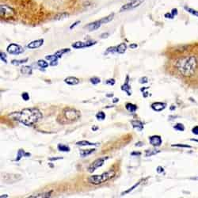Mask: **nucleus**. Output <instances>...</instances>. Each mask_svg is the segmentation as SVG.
I'll return each instance as SVG.
<instances>
[{
  "label": "nucleus",
  "mask_w": 198,
  "mask_h": 198,
  "mask_svg": "<svg viewBox=\"0 0 198 198\" xmlns=\"http://www.w3.org/2000/svg\"><path fill=\"white\" fill-rule=\"evenodd\" d=\"M175 66L181 75L194 78L198 75V56L185 55L176 62Z\"/></svg>",
  "instance_id": "f257e3e1"
},
{
  "label": "nucleus",
  "mask_w": 198,
  "mask_h": 198,
  "mask_svg": "<svg viewBox=\"0 0 198 198\" xmlns=\"http://www.w3.org/2000/svg\"><path fill=\"white\" fill-rule=\"evenodd\" d=\"M10 117L14 121H19L25 125L31 126L42 119L43 115L38 109L30 108V109H25L20 112H14L11 113Z\"/></svg>",
  "instance_id": "f03ea898"
},
{
  "label": "nucleus",
  "mask_w": 198,
  "mask_h": 198,
  "mask_svg": "<svg viewBox=\"0 0 198 198\" xmlns=\"http://www.w3.org/2000/svg\"><path fill=\"white\" fill-rule=\"evenodd\" d=\"M115 172L114 171H108V172L103 173L102 174L100 175H93L88 178V182L93 185H99L103 182L109 181L111 178H113L115 176Z\"/></svg>",
  "instance_id": "7ed1b4c3"
},
{
  "label": "nucleus",
  "mask_w": 198,
  "mask_h": 198,
  "mask_svg": "<svg viewBox=\"0 0 198 198\" xmlns=\"http://www.w3.org/2000/svg\"><path fill=\"white\" fill-rule=\"evenodd\" d=\"M65 119L69 121V122L75 121L80 117V113L79 111H77L75 109H70V108H67L63 112Z\"/></svg>",
  "instance_id": "20e7f679"
},
{
  "label": "nucleus",
  "mask_w": 198,
  "mask_h": 198,
  "mask_svg": "<svg viewBox=\"0 0 198 198\" xmlns=\"http://www.w3.org/2000/svg\"><path fill=\"white\" fill-rule=\"evenodd\" d=\"M144 2V0H132V2L129 3H127L126 5H124L123 7L121 8L120 11L121 12H124V11H128L133 10V9L137 8L139 6H140L141 3H143Z\"/></svg>",
  "instance_id": "39448f33"
},
{
  "label": "nucleus",
  "mask_w": 198,
  "mask_h": 198,
  "mask_svg": "<svg viewBox=\"0 0 198 198\" xmlns=\"http://www.w3.org/2000/svg\"><path fill=\"white\" fill-rule=\"evenodd\" d=\"M7 51L8 53L12 55H19L24 52V49L17 44H11L7 47Z\"/></svg>",
  "instance_id": "423d86ee"
},
{
  "label": "nucleus",
  "mask_w": 198,
  "mask_h": 198,
  "mask_svg": "<svg viewBox=\"0 0 198 198\" xmlns=\"http://www.w3.org/2000/svg\"><path fill=\"white\" fill-rule=\"evenodd\" d=\"M105 158H101V159H96L93 163L89 166V168H88V171L90 173H93L94 171H96L97 169L101 167V166H102L103 164L105 162Z\"/></svg>",
  "instance_id": "0eeeda50"
},
{
  "label": "nucleus",
  "mask_w": 198,
  "mask_h": 198,
  "mask_svg": "<svg viewBox=\"0 0 198 198\" xmlns=\"http://www.w3.org/2000/svg\"><path fill=\"white\" fill-rule=\"evenodd\" d=\"M96 41H86V42H82V41H77V42L72 44V47L74 49H83L93 46L96 44Z\"/></svg>",
  "instance_id": "6e6552de"
},
{
  "label": "nucleus",
  "mask_w": 198,
  "mask_h": 198,
  "mask_svg": "<svg viewBox=\"0 0 198 198\" xmlns=\"http://www.w3.org/2000/svg\"><path fill=\"white\" fill-rule=\"evenodd\" d=\"M1 16H3V17H7V16H11V14H14V10L11 7H10L9 6H7L5 4H2L1 7Z\"/></svg>",
  "instance_id": "1a4fd4ad"
},
{
  "label": "nucleus",
  "mask_w": 198,
  "mask_h": 198,
  "mask_svg": "<svg viewBox=\"0 0 198 198\" xmlns=\"http://www.w3.org/2000/svg\"><path fill=\"white\" fill-rule=\"evenodd\" d=\"M149 142L154 147H159L162 144V138L159 136H151L149 137Z\"/></svg>",
  "instance_id": "9d476101"
},
{
  "label": "nucleus",
  "mask_w": 198,
  "mask_h": 198,
  "mask_svg": "<svg viewBox=\"0 0 198 198\" xmlns=\"http://www.w3.org/2000/svg\"><path fill=\"white\" fill-rule=\"evenodd\" d=\"M44 44V39H39V40H36L32 42H30L29 45H27V47L30 49H38L43 45Z\"/></svg>",
  "instance_id": "9b49d317"
},
{
  "label": "nucleus",
  "mask_w": 198,
  "mask_h": 198,
  "mask_svg": "<svg viewBox=\"0 0 198 198\" xmlns=\"http://www.w3.org/2000/svg\"><path fill=\"white\" fill-rule=\"evenodd\" d=\"M102 25V24L100 20H98V21H95L94 22H92V23H90L86 27L87 28L89 31H94V30H97L98 29H99Z\"/></svg>",
  "instance_id": "f8f14e48"
},
{
  "label": "nucleus",
  "mask_w": 198,
  "mask_h": 198,
  "mask_svg": "<svg viewBox=\"0 0 198 198\" xmlns=\"http://www.w3.org/2000/svg\"><path fill=\"white\" fill-rule=\"evenodd\" d=\"M166 107V104L164 102H155L151 105V108L155 111L157 112H160V111L163 110Z\"/></svg>",
  "instance_id": "ddd939ff"
},
{
  "label": "nucleus",
  "mask_w": 198,
  "mask_h": 198,
  "mask_svg": "<svg viewBox=\"0 0 198 198\" xmlns=\"http://www.w3.org/2000/svg\"><path fill=\"white\" fill-rule=\"evenodd\" d=\"M64 82L68 84V85H77L79 83V79L75 78V77H68L66 79H64Z\"/></svg>",
  "instance_id": "4468645a"
},
{
  "label": "nucleus",
  "mask_w": 198,
  "mask_h": 198,
  "mask_svg": "<svg viewBox=\"0 0 198 198\" xmlns=\"http://www.w3.org/2000/svg\"><path fill=\"white\" fill-rule=\"evenodd\" d=\"M121 90L125 91L127 93L128 95H131L132 94V92H131V86L128 84V76L126 77V81L125 83H124V85L121 86Z\"/></svg>",
  "instance_id": "2eb2a0df"
},
{
  "label": "nucleus",
  "mask_w": 198,
  "mask_h": 198,
  "mask_svg": "<svg viewBox=\"0 0 198 198\" xmlns=\"http://www.w3.org/2000/svg\"><path fill=\"white\" fill-rule=\"evenodd\" d=\"M131 124H132L133 128H137L139 131H142V130L143 129V124L141 121H137V120H136V121H132Z\"/></svg>",
  "instance_id": "dca6fc26"
},
{
  "label": "nucleus",
  "mask_w": 198,
  "mask_h": 198,
  "mask_svg": "<svg viewBox=\"0 0 198 198\" xmlns=\"http://www.w3.org/2000/svg\"><path fill=\"white\" fill-rule=\"evenodd\" d=\"M116 48H117V53L123 54L125 52L126 49H127V45H126L125 43H121L118 46H116Z\"/></svg>",
  "instance_id": "f3484780"
},
{
  "label": "nucleus",
  "mask_w": 198,
  "mask_h": 198,
  "mask_svg": "<svg viewBox=\"0 0 198 198\" xmlns=\"http://www.w3.org/2000/svg\"><path fill=\"white\" fill-rule=\"evenodd\" d=\"M31 156L30 153H26L24 151V150H19L18 152H17V158L15 159V161H19L21 159V157H30Z\"/></svg>",
  "instance_id": "a211bd4d"
},
{
  "label": "nucleus",
  "mask_w": 198,
  "mask_h": 198,
  "mask_svg": "<svg viewBox=\"0 0 198 198\" xmlns=\"http://www.w3.org/2000/svg\"><path fill=\"white\" fill-rule=\"evenodd\" d=\"M52 193V191L48 192V193H36L34 195H32V196H30L29 197H50L51 196V194Z\"/></svg>",
  "instance_id": "6ab92c4d"
},
{
  "label": "nucleus",
  "mask_w": 198,
  "mask_h": 198,
  "mask_svg": "<svg viewBox=\"0 0 198 198\" xmlns=\"http://www.w3.org/2000/svg\"><path fill=\"white\" fill-rule=\"evenodd\" d=\"M95 149H88V150H81L80 151V156L81 157L85 158L89 156L90 155H91L92 153H94V151H95Z\"/></svg>",
  "instance_id": "aec40b11"
},
{
  "label": "nucleus",
  "mask_w": 198,
  "mask_h": 198,
  "mask_svg": "<svg viewBox=\"0 0 198 198\" xmlns=\"http://www.w3.org/2000/svg\"><path fill=\"white\" fill-rule=\"evenodd\" d=\"M20 71H21L22 74H24V75H32L33 73L32 68H31V67L30 66L22 67L21 70H20Z\"/></svg>",
  "instance_id": "412c9836"
},
{
  "label": "nucleus",
  "mask_w": 198,
  "mask_h": 198,
  "mask_svg": "<svg viewBox=\"0 0 198 198\" xmlns=\"http://www.w3.org/2000/svg\"><path fill=\"white\" fill-rule=\"evenodd\" d=\"M125 108L128 112H130V113H134V112H136L137 109V105L134 104H132V103H127V104L125 105Z\"/></svg>",
  "instance_id": "4be33fe9"
},
{
  "label": "nucleus",
  "mask_w": 198,
  "mask_h": 198,
  "mask_svg": "<svg viewBox=\"0 0 198 198\" xmlns=\"http://www.w3.org/2000/svg\"><path fill=\"white\" fill-rule=\"evenodd\" d=\"M69 16L68 13H66V12H63V13L58 14L54 17V20H56V21H59V20H63L64 18H66Z\"/></svg>",
  "instance_id": "5701e85b"
},
{
  "label": "nucleus",
  "mask_w": 198,
  "mask_h": 198,
  "mask_svg": "<svg viewBox=\"0 0 198 198\" xmlns=\"http://www.w3.org/2000/svg\"><path fill=\"white\" fill-rule=\"evenodd\" d=\"M177 14H178V10L176 8H174V9H172V11H171V13L166 14H165V17H166V18H171V19H172V18H174L175 16H177Z\"/></svg>",
  "instance_id": "b1692460"
},
{
  "label": "nucleus",
  "mask_w": 198,
  "mask_h": 198,
  "mask_svg": "<svg viewBox=\"0 0 198 198\" xmlns=\"http://www.w3.org/2000/svg\"><path fill=\"white\" fill-rule=\"evenodd\" d=\"M113 17H114V14L113 13L109 14V16H107V17H103V18L100 19V21L101 22H102V24H106L108 23V22H109V21H112V20L113 19Z\"/></svg>",
  "instance_id": "393cba45"
},
{
  "label": "nucleus",
  "mask_w": 198,
  "mask_h": 198,
  "mask_svg": "<svg viewBox=\"0 0 198 198\" xmlns=\"http://www.w3.org/2000/svg\"><path fill=\"white\" fill-rule=\"evenodd\" d=\"M76 144L79 145V146H96V145H98V143H90V142L87 140H82L77 142Z\"/></svg>",
  "instance_id": "a878e982"
},
{
  "label": "nucleus",
  "mask_w": 198,
  "mask_h": 198,
  "mask_svg": "<svg viewBox=\"0 0 198 198\" xmlns=\"http://www.w3.org/2000/svg\"><path fill=\"white\" fill-rule=\"evenodd\" d=\"M70 52V49H60V50H59V51H57L56 52H55V55H56L58 58H61L62 56H63V55H64V54L67 53V52Z\"/></svg>",
  "instance_id": "bb28decb"
},
{
  "label": "nucleus",
  "mask_w": 198,
  "mask_h": 198,
  "mask_svg": "<svg viewBox=\"0 0 198 198\" xmlns=\"http://www.w3.org/2000/svg\"><path fill=\"white\" fill-rule=\"evenodd\" d=\"M57 148L59 151H63V152H68V151H70V147L64 144H58Z\"/></svg>",
  "instance_id": "cd10ccee"
},
{
  "label": "nucleus",
  "mask_w": 198,
  "mask_h": 198,
  "mask_svg": "<svg viewBox=\"0 0 198 198\" xmlns=\"http://www.w3.org/2000/svg\"><path fill=\"white\" fill-rule=\"evenodd\" d=\"M184 9H185V11H187L188 13L194 15V16H196V17H198V11H196V10H194V9H193V8H190V7H184Z\"/></svg>",
  "instance_id": "c85d7f7f"
},
{
  "label": "nucleus",
  "mask_w": 198,
  "mask_h": 198,
  "mask_svg": "<svg viewBox=\"0 0 198 198\" xmlns=\"http://www.w3.org/2000/svg\"><path fill=\"white\" fill-rule=\"evenodd\" d=\"M27 61H28V58H26L25 60H13L11 61V64H13V65H16V66H17V65H20V64H25V63H26Z\"/></svg>",
  "instance_id": "c756f323"
},
{
  "label": "nucleus",
  "mask_w": 198,
  "mask_h": 198,
  "mask_svg": "<svg viewBox=\"0 0 198 198\" xmlns=\"http://www.w3.org/2000/svg\"><path fill=\"white\" fill-rule=\"evenodd\" d=\"M37 64H38V66L40 67V68H46L49 67V64H48V62L45 61V60H38V62H37Z\"/></svg>",
  "instance_id": "7c9ffc66"
},
{
  "label": "nucleus",
  "mask_w": 198,
  "mask_h": 198,
  "mask_svg": "<svg viewBox=\"0 0 198 198\" xmlns=\"http://www.w3.org/2000/svg\"><path fill=\"white\" fill-rule=\"evenodd\" d=\"M159 152V150H147L146 151V157H150L151 156L156 155Z\"/></svg>",
  "instance_id": "2f4dec72"
},
{
  "label": "nucleus",
  "mask_w": 198,
  "mask_h": 198,
  "mask_svg": "<svg viewBox=\"0 0 198 198\" xmlns=\"http://www.w3.org/2000/svg\"><path fill=\"white\" fill-rule=\"evenodd\" d=\"M96 118L99 121H103V120L105 119V114L103 112H98L97 114H96Z\"/></svg>",
  "instance_id": "473e14b6"
},
{
  "label": "nucleus",
  "mask_w": 198,
  "mask_h": 198,
  "mask_svg": "<svg viewBox=\"0 0 198 198\" xmlns=\"http://www.w3.org/2000/svg\"><path fill=\"white\" fill-rule=\"evenodd\" d=\"M174 128L175 130H177V131H179V132H182V131L185 130V127H184L183 124L180 123L177 124L176 125L174 126Z\"/></svg>",
  "instance_id": "72a5a7b5"
},
{
  "label": "nucleus",
  "mask_w": 198,
  "mask_h": 198,
  "mask_svg": "<svg viewBox=\"0 0 198 198\" xmlns=\"http://www.w3.org/2000/svg\"><path fill=\"white\" fill-rule=\"evenodd\" d=\"M140 181H139L138 183H137V184H136V185H133V186H132V187H131V188H130L129 190H126L125 192H124V193H121V195H122V196H124V195H125V194L128 193H129V192L132 191V190H134L135 188H137V186H138V185H140Z\"/></svg>",
  "instance_id": "f704fd0d"
},
{
  "label": "nucleus",
  "mask_w": 198,
  "mask_h": 198,
  "mask_svg": "<svg viewBox=\"0 0 198 198\" xmlns=\"http://www.w3.org/2000/svg\"><path fill=\"white\" fill-rule=\"evenodd\" d=\"M90 83H91L92 84L96 85V84H98V83H100L101 80L99 78H98V77H93V78H91V79H90Z\"/></svg>",
  "instance_id": "c9c22d12"
},
{
  "label": "nucleus",
  "mask_w": 198,
  "mask_h": 198,
  "mask_svg": "<svg viewBox=\"0 0 198 198\" xmlns=\"http://www.w3.org/2000/svg\"><path fill=\"white\" fill-rule=\"evenodd\" d=\"M45 59L48 60H50V61H54V60H58V59L59 58L56 56V55L54 54V55H47L46 57H45Z\"/></svg>",
  "instance_id": "e433bc0d"
},
{
  "label": "nucleus",
  "mask_w": 198,
  "mask_h": 198,
  "mask_svg": "<svg viewBox=\"0 0 198 198\" xmlns=\"http://www.w3.org/2000/svg\"><path fill=\"white\" fill-rule=\"evenodd\" d=\"M0 58H1V60H2V61H3L4 63H6V64H7V55H6L4 52H0Z\"/></svg>",
  "instance_id": "4c0bfd02"
},
{
  "label": "nucleus",
  "mask_w": 198,
  "mask_h": 198,
  "mask_svg": "<svg viewBox=\"0 0 198 198\" xmlns=\"http://www.w3.org/2000/svg\"><path fill=\"white\" fill-rule=\"evenodd\" d=\"M21 97H22V99H23L24 101L30 100V95H29V94L26 93V92H24V93H22V94H21Z\"/></svg>",
  "instance_id": "58836bf2"
},
{
  "label": "nucleus",
  "mask_w": 198,
  "mask_h": 198,
  "mask_svg": "<svg viewBox=\"0 0 198 198\" xmlns=\"http://www.w3.org/2000/svg\"><path fill=\"white\" fill-rule=\"evenodd\" d=\"M172 147H188V148H190V147H191V146H190V145H187V144H179V143H178V144H172Z\"/></svg>",
  "instance_id": "ea45409f"
},
{
  "label": "nucleus",
  "mask_w": 198,
  "mask_h": 198,
  "mask_svg": "<svg viewBox=\"0 0 198 198\" xmlns=\"http://www.w3.org/2000/svg\"><path fill=\"white\" fill-rule=\"evenodd\" d=\"M106 84H109V85H114L115 84V79H108L106 81Z\"/></svg>",
  "instance_id": "a19ab883"
},
{
  "label": "nucleus",
  "mask_w": 198,
  "mask_h": 198,
  "mask_svg": "<svg viewBox=\"0 0 198 198\" xmlns=\"http://www.w3.org/2000/svg\"><path fill=\"white\" fill-rule=\"evenodd\" d=\"M192 132H193L194 135L198 136V126H195L194 128H193V129H192Z\"/></svg>",
  "instance_id": "79ce46f5"
},
{
  "label": "nucleus",
  "mask_w": 198,
  "mask_h": 198,
  "mask_svg": "<svg viewBox=\"0 0 198 198\" xmlns=\"http://www.w3.org/2000/svg\"><path fill=\"white\" fill-rule=\"evenodd\" d=\"M147 81H148V79H147V77H143V78L140 79V83H147Z\"/></svg>",
  "instance_id": "37998d69"
},
{
  "label": "nucleus",
  "mask_w": 198,
  "mask_h": 198,
  "mask_svg": "<svg viewBox=\"0 0 198 198\" xmlns=\"http://www.w3.org/2000/svg\"><path fill=\"white\" fill-rule=\"evenodd\" d=\"M79 23H80V21H75V23H73L72 25H71V26H70V29H71V30H72V29H74V28H75V26H78V25H79Z\"/></svg>",
  "instance_id": "c03bdc74"
},
{
  "label": "nucleus",
  "mask_w": 198,
  "mask_h": 198,
  "mask_svg": "<svg viewBox=\"0 0 198 198\" xmlns=\"http://www.w3.org/2000/svg\"><path fill=\"white\" fill-rule=\"evenodd\" d=\"M58 64V60H54V61H51V63H50V65L51 66H56Z\"/></svg>",
  "instance_id": "a18cd8bd"
},
{
  "label": "nucleus",
  "mask_w": 198,
  "mask_h": 198,
  "mask_svg": "<svg viewBox=\"0 0 198 198\" xmlns=\"http://www.w3.org/2000/svg\"><path fill=\"white\" fill-rule=\"evenodd\" d=\"M130 49H137V47H138V45H137V44H131V45H129Z\"/></svg>",
  "instance_id": "49530a36"
},
{
  "label": "nucleus",
  "mask_w": 198,
  "mask_h": 198,
  "mask_svg": "<svg viewBox=\"0 0 198 198\" xmlns=\"http://www.w3.org/2000/svg\"><path fill=\"white\" fill-rule=\"evenodd\" d=\"M157 172L158 173H162V172H163V168H162V167H161V166H159V167H158L157 168Z\"/></svg>",
  "instance_id": "de8ad7c7"
},
{
  "label": "nucleus",
  "mask_w": 198,
  "mask_h": 198,
  "mask_svg": "<svg viewBox=\"0 0 198 198\" xmlns=\"http://www.w3.org/2000/svg\"><path fill=\"white\" fill-rule=\"evenodd\" d=\"M132 156H140L141 155L140 152H132V154H131Z\"/></svg>",
  "instance_id": "09e8293b"
},
{
  "label": "nucleus",
  "mask_w": 198,
  "mask_h": 198,
  "mask_svg": "<svg viewBox=\"0 0 198 198\" xmlns=\"http://www.w3.org/2000/svg\"><path fill=\"white\" fill-rule=\"evenodd\" d=\"M63 159V158H50V159H49V160H50V161H55V160H58V159Z\"/></svg>",
  "instance_id": "8fccbe9b"
},
{
  "label": "nucleus",
  "mask_w": 198,
  "mask_h": 198,
  "mask_svg": "<svg viewBox=\"0 0 198 198\" xmlns=\"http://www.w3.org/2000/svg\"><path fill=\"white\" fill-rule=\"evenodd\" d=\"M143 145V143H142V142H138V143H136V146H137V147H142Z\"/></svg>",
  "instance_id": "3c124183"
},
{
  "label": "nucleus",
  "mask_w": 198,
  "mask_h": 198,
  "mask_svg": "<svg viewBox=\"0 0 198 198\" xmlns=\"http://www.w3.org/2000/svg\"><path fill=\"white\" fill-rule=\"evenodd\" d=\"M118 101H119L118 98H114V99H113V102H118Z\"/></svg>",
  "instance_id": "603ef678"
},
{
  "label": "nucleus",
  "mask_w": 198,
  "mask_h": 198,
  "mask_svg": "<svg viewBox=\"0 0 198 198\" xmlns=\"http://www.w3.org/2000/svg\"><path fill=\"white\" fill-rule=\"evenodd\" d=\"M3 197H8V196H7V194H4V195H2V196H1V198H3Z\"/></svg>",
  "instance_id": "864d4df0"
},
{
  "label": "nucleus",
  "mask_w": 198,
  "mask_h": 198,
  "mask_svg": "<svg viewBox=\"0 0 198 198\" xmlns=\"http://www.w3.org/2000/svg\"><path fill=\"white\" fill-rule=\"evenodd\" d=\"M192 141H196V142H198V140H193V139H192Z\"/></svg>",
  "instance_id": "5fc2aeb1"
}]
</instances>
